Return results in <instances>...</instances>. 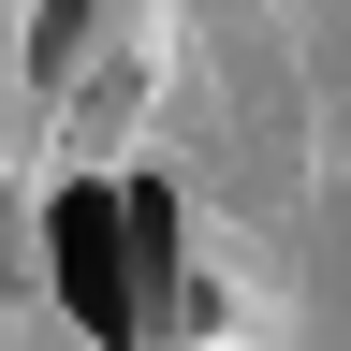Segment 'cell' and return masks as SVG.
Masks as SVG:
<instances>
[{"label":"cell","mask_w":351,"mask_h":351,"mask_svg":"<svg viewBox=\"0 0 351 351\" xmlns=\"http://www.w3.org/2000/svg\"><path fill=\"white\" fill-rule=\"evenodd\" d=\"M44 263H59V307L103 351H147V307H132V234H117V176H59L44 205Z\"/></svg>","instance_id":"cell-1"},{"label":"cell","mask_w":351,"mask_h":351,"mask_svg":"<svg viewBox=\"0 0 351 351\" xmlns=\"http://www.w3.org/2000/svg\"><path fill=\"white\" fill-rule=\"evenodd\" d=\"M73 15H88V0H44V15H29V59L44 73H73Z\"/></svg>","instance_id":"cell-2"}]
</instances>
